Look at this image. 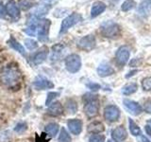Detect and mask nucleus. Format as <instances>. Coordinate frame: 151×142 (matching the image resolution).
<instances>
[{"label": "nucleus", "instance_id": "obj_1", "mask_svg": "<svg viewBox=\"0 0 151 142\" xmlns=\"http://www.w3.org/2000/svg\"><path fill=\"white\" fill-rule=\"evenodd\" d=\"M0 83L8 88H16L21 83V72L17 66L9 64L0 70Z\"/></svg>", "mask_w": 151, "mask_h": 142}, {"label": "nucleus", "instance_id": "obj_2", "mask_svg": "<svg viewBox=\"0 0 151 142\" xmlns=\"http://www.w3.org/2000/svg\"><path fill=\"white\" fill-rule=\"evenodd\" d=\"M85 105H84V112L88 117H94L97 116L99 111V101L97 96L93 95H85L84 97Z\"/></svg>", "mask_w": 151, "mask_h": 142}, {"label": "nucleus", "instance_id": "obj_3", "mask_svg": "<svg viewBox=\"0 0 151 142\" xmlns=\"http://www.w3.org/2000/svg\"><path fill=\"white\" fill-rule=\"evenodd\" d=\"M100 32L106 38H116L120 35L121 28L116 22L108 20L100 26Z\"/></svg>", "mask_w": 151, "mask_h": 142}, {"label": "nucleus", "instance_id": "obj_4", "mask_svg": "<svg viewBox=\"0 0 151 142\" xmlns=\"http://www.w3.org/2000/svg\"><path fill=\"white\" fill-rule=\"evenodd\" d=\"M82 21V16L81 14H79L78 12L71 13L70 15L67 17H65L63 21H61L60 25V34L67 32L71 28L77 25L78 23Z\"/></svg>", "mask_w": 151, "mask_h": 142}, {"label": "nucleus", "instance_id": "obj_5", "mask_svg": "<svg viewBox=\"0 0 151 142\" xmlns=\"http://www.w3.org/2000/svg\"><path fill=\"white\" fill-rule=\"evenodd\" d=\"M65 68L70 73H77L81 68V58L78 54H70L64 59Z\"/></svg>", "mask_w": 151, "mask_h": 142}, {"label": "nucleus", "instance_id": "obj_6", "mask_svg": "<svg viewBox=\"0 0 151 142\" xmlns=\"http://www.w3.org/2000/svg\"><path fill=\"white\" fill-rule=\"evenodd\" d=\"M51 26V22L48 19H42L41 21H38V39L39 41L45 43L48 41V32Z\"/></svg>", "mask_w": 151, "mask_h": 142}, {"label": "nucleus", "instance_id": "obj_7", "mask_svg": "<svg viewBox=\"0 0 151 142\" xmlns=\"http://www.w3.org/2000/svg\"><path fill=\"white\" fill-rule=\"evenodd\" d=\"M96 37L93 34H88L86 36L80 38L78 42V46L79 49L86 51L93 49L96 47Z\"/></svg>", "mask_w": 151, "mask_h": 142}, {"label": "nucleus", "instance_id": "obj_8", "mask_svg": "<svg viewBox=\"0 0 151 142\" xmlns=\"http://www.w3.org/2000/svg\"><path fill=\"white\" fill-rule=\"evenodd\" d=\"M104 117L109 122H114L120 117V110L115 105H108L104 109Z\"/></svg>", "mask_w": 151, "mask_h": 142}, {"label": "nucleus", "instance_id": "obj_9", "mask_svg": "<svg viewBox=\"0 0 151 142\" xmlns=\"http://www.w3.org/2000/svg\"><path fill=\"white\" fill-rule=\"evenodd\" d=\"M129 56H130V49H129V46H123L117 49L115 54V59L120 65H124L127 63V61L129 59Z\"/></svg>", "mask_w": 151, "mask_h": 142}, {"label": "nucleus", "instance_id": "obj_10", "mask_svg": "<svg viewBox=\"0 0 151 142\" xmlns=\"http://www.w3.org/2000/svg\"><path fill=\"white\" fill-rule=\"evenodd\" d=\"M33 87L36 90H46L54 88V83L42 76H38L33 82Z\"/></svg>", "mask_w": 151, "mask_h": 142}, {"label": "nucleus", "instance_id": "obj_11", "mask_svg": "<svg viewBox=\"0 0 151 142\" xmlns=\"http://www.w3.org/2000/svg\"><path fill=\"white\" fill-rule=\"evenodd\" d=\"M63 112H64V107L60 101L51 102L46 110L47 115L50 117H60L63 115Z\"/></svg>", "mask_w": 151, "mask_h": 142}, {"label": "nucleus", "instance_id": "obj_12", "mask_svg": "<svg viewBox=\"0 0 151 142\" xmlns=\"http://www.w3.org/2000/svg\"><path fill=\"white\" fill-rule=\"evenodd\" d=\"M123 103H124V106L127 108V110L133 116H138L143 112V108L140 104L136 101H131V99H124Z\"/></svg>", "mask_w": 151, "mask_h": 142}, {"label": "nucleus", "instance_id": "obj_13", "mask_svg": "<svg viewBox=\"0 0 151 142\" xmlns=\"http://www.w3.org/2000/svg\"><path fill=\"white\" fill-rule=\"evenodd\" d=\"M67 126L70 132L75 135H78L82 132V121L78 118H72L67 121Z\"/></svg>", "mask_w": 151, "mask_h": 142}, {"label": "nucleus", "instance_id": "obj_14", "mask_svg": "<svg viewBox=\"0 0 151 142\" xmlns=\"http://www.w3.org/2000/svg\"><path fill=\"white\" fill-rule=\"evenodd\" d=\"M47 56H48V49L46 47H44V49H41L38 52L32 56L31 61L32 64L34 65H39L41 64H42L47 59Z\"/></svg>", "mask_w": 151, "mask_h": 142}, {"label": "nucleus", "instance_id": "obj_15", "mask_svg": "<svg viewBox=\"0 0 151 142\" xmlns=\"http://www.w3.org/2000/svg\"><path fill=\"white\" fill-rule=\"evenodd\" d=\"M5 9H6V12L11 17L18 18L20 16V9H19L18 5L15 3V1H13V0L9 1L6 4V6H5Z\"/></svg>", "mask_w": 151, "mask_h": 142}, {"label": "nucleus", "instance_id": "obj_16", "mask_svg": "<svg viewBox=\"0 0 151 142\" xmlns=\"http://www.w3.org/2000/svg\"><path fill=\"white\" fill-rule=\"evenodd\" d=\"M96 71H97L98 76L101 78L108 77V76H111L114 73V69H113V67L111 64H109L107 63H102L99 64Z\"/></svg>", "mask_w": 151, "mask_h": 142}, {"label": "nucleus", "instance_id": "obj_17", "mask_svg": "<svg viewBox=\"0 0 151 142\" xmlns=\"http://www.w3.org/2000/svg\"><path fill=\"white\" fill-rule=\"evenodd\" d=\"M127 132L123 126H118L111 132L112 139L116 142L124 141L127 138Z\"/></svg>", "mask_w": 151, "mask_h": 142}, {"label": "nucleus", "instance_id": "obj_18", "mask_svg": "<svg viewBox=\"0 0 151 142\" xmlns=\"http://www.w3.org/2000/svg\"><path fill=\"white\" fill-rule=\"evenodd\" d=\"M151 12V0H144L137 8V13L141 17H146Z\"/></svg>", "mask_w": 151, "mask_h": 142}, {"label": "nucleus", "instance_id": "obj_19", "mask_svg": "<svg viewBox=\"0 0 151 142\" xmlns=\"http://www.w3.org/2000/svg\"><path fill=\"white\" fill-rule=\"evenodd\" d=\"M65 49V46L61 44H57L52 46L51 49V54H50V60L52 62L58 61L60 59L61 55L63 54V51Z\"/></svg>", "mask_w": 151, "mask_h": 142}, {"label": "nucleus", "instance_id": "obj_20", "mask_svg": "<svg viewBox=\"0 0 151 142\" xmlns=\"http://www.w3.org/2000/svg\"><path fill=\"white\" fill-rule=\"evenodd\" d=\"M106 9V4L102 1H96L93 2L92 5L91 9V17L94 18L97 17L98 15H100L102 12H105Z\"/></svg>", "mask_w": 151, "mask_h": 142}, {"label": "nucleus", "instance_id": "obj_21", "mask_svg": "<svg viewBox=\"0 0 151 142\" xmlns=\"http://www.w3.org/2000/svg\"><path fill=\"white\" fill-rule=\"evenodd\" d=\"M104 130H105V127H104V124L100 121H93L87 127L88 133L93 135L100 134V133L104 132Z\"/></svg>", "mask_w": 151, "mask_h": 142}, {"label": "nucleus", "instance_id": "obj_22", "mask_svg": "<svg viewBox=\"0 0 151 142\" xmlns=\"http://www.w3.org/2000/svg\"><path fill=\"white\" fill-rule=\"evenodd\" d=\"M8 44H9V46H11L12 49L16 50L21 55H23V56L26 55V50H25V49H24V46L19 42H17L16 39L14 37L12 36L11 38H9V41H8Z\"/></svg>", "mask_w": 151, "mask_h": 142}, {"label": "nucleus", "instance_id": "obj_23", "mask_svg": "<svg viewBox=\"0 0 151 142\" xmlns=\"http://www.w3.org/2000/svg\"><path fill=\"white\" fill-rule=\"evenodd\" d=\"M59 130H60V126L58 123H56V122L48 123V124L45 127V134L48 135L50 137H55L57 135H58Z\"/></svg>", "mask_w": 151, "mask_h": 142}, {"label": "nucleus", "instance_id": "obj_24", "mask_svg": "<svg viewBox=\"0 0 151 142\" xmlns=\"http://www.w3.org/2000/svg\"><path fill=\"white\" fill-rule=\"evenodd\" d=\"M65 111L68 114L74 115L78 112V103L73 99H68L65 101Z\"/></svg>", "mask_w": 151, "mask_h": 142}, {"label": "nucleus", "instance_id": "obj_25", "mask_svg": "<svg viewBox=\"0 0 151 142\" xmlns=\"http://www.w3.org/2000/svg\"><path fill=\"white\" fill-rule=\"evenodd\" d=\"M51 6L49 4H44V5H41L37 8L36 12H35V15L37 17H42V15H45V14L48 13L49 9H50Z\"/></svg>", "mask_w": 151, "mask_h": 142}, {"label": "nucleus", "instance_id": "obj_26", "mask_svg": "<svg viewBox=\"0 0 151 142\" xmlns=\"http://www.w3.org/2000/svg\"><path fill=\"white\" fill-rule=\"evenodd\" d=\"M129 131L131 133V135H134V136H139L141 135L140 127L137 125L136 123L131 120V118H129Z\"/></svg>", "mask_w": 151, "mask_h": 142}, {"label": "nucleus", "instance_id": "obj_27", "mask_svg": "<svg viewBox=\"0 0 151 142\" xmlns=\"http://www.w3.org/2000/svg\"><path fill=\"white\" fill-rule=\"evenodd\" d=\"M136 91H137V84L136 83L127 84L126 86H124L122 89V93L124 95H126V96H129V95L133 94Z\"/></svg>", "mask_w": 151, "mask_h": 142}, {"label": "nucleus", "instance_id": "obj_28", "mask_svg": "<svg viewBox=\"0 0 151 142\" xmlns=\"http://www.w3.org/2000/svg\"><path fill=\"white\" fill-rule=\"evenodd\" d=\"M136 6L135 0H125L121 5V11L122 12H129Z\"/></svg>", "mask_w": 151, "mask_h": 142}, {"label": "nucleus", "instance_id": "obj_29", "mask_svg": "<svg viewBox=\"0 0 151 142\" xmlns=\"http://www.w3.org/2000/svg\"><path fill=\"white\" fill-rule=\"evenodd\" d=\"M37 24H38V21L30 24L29 26L24 30V32H25L26 34H27L28 36H35L36 33H37V30H38Z\"/></svg>", "mask_w": 151, "mask_h": 142}, {"label": "nucleus", "instance_id": "obj_30", "mask_svg": "<svg viewBox=\"0 0 151 142\" xmlns=\"http://www.w3.org/2000/svg\"><path fill=\"white\" fill-rule=\"evenodd\" d=\"M71 141H72V138H71L69 133L65 130V128H61L59 135V142H71Z\"/></svg>", "mask_w": 151, "mask_h": 142}, {"label": "nucleus", "instance_id": "obj_31", "mask_svg": "<svg viewBox=\"0 0 151 142\" xmlns=\"http://www.w3.org/2000/svg\"><path fill=\"white\" fill-rule=\"evenodd\" d=\"M35 5V2L33 1V0H21V1H19V6H20L21 9H29L30 8H32L33 6Z\"/></svg>", "mask_w": 151, "mask_h": 142}, {"label": "nucleus", "instance_id": "obj_32", "mask_svg": "<svg viewBox=\"0 0 151 142\" xmlns=\"http://www.w3.org/2000/svg\"><path fill=\"white\" fill-rule=\"evenodd\" d=\"M27 130V124L25 121H21L16 124V126L14 127V131L16 133H19V134H22V133L26 132Z\"/></svg>", "mask_w": 151, "mask_h": 142}, {"label": "nucleus", "instance_id": "obj_33", "mask_svg": "<svg viewBox=\"0 0 151 142\" xmlns=\"http://www.w3.org/2000/svg\"><path fill=\"white\" fill-rule=\"evenodd\" d=\"M25 46L27 49L34 50L35 49L38 47V43L33 39H26L25 40Z\"/></svg>", "mask_w": 151, "mask_h": 142}, {"label": "nucleus", "instance_id": "obj_34", "mask_svg": "<svg viewBox=\"0 0 151 142\" xmlns=\"http://www.w3.org/2000/svg\"><path fill=\"white\" fill-rule=\"evenodd\" d=\"M142 87L145 91H151V77H146L142 80Z\"/></svg>", "mask_w": 151, "mask_h": 142}, {"label": "nucleus", "instance_id": "obj_35", "mask_svg": "<svg viewBox=\"0 0 151 142\" xmlns=\"http://www.w3.org/2000/svg\"><path fill=\"white\" fill-rule=\"evenodd\" d=\"M60 96V93L59 92H49L47 94V98H46V101H45V104L47 106L53 101V99H55L57 97Z\"/></svg>", "mask_w": 151, "mask_h": 142}, {"label": "nucleus", "instance_id": "obj_36", "mask_svg": "<svg viewBox=\"0 0 151 142\" xmlns=\"http://www.w3.org/2000/svg\"><path fill=\"white\" fill-rule=\"evenodd\" d=\"M105 141V136L102 135H93L90 137L89 142H104Z\"/></svg>", "mask_w": 151, "mask_h": 142}, {"label": "nucleus", "instance_id": "obj_37", "mask_svg": "<svg viewBox=\"0 0 151 142\" xmlns=\"http://www.w3.org/2000/svg\"><path fill=\"white\" fill-rule=\"evenodd\" d=\"M87 87L90 90H92V91H97V90H99V89L101 88L100 84L96 83H87Z\"/></svg>", "mask_w": 151, "mask_h": 142}, {"label": "nucleus", "instance_id": "obj_38", "mask_svg": "<svg viewBox=\"0 0 151 142\" xmlns=\"http://www.w3.org/2000/svg\"><path fill=\"white\" fill-rule=\"evenodd\" d=\"M144 110H145L146 113L151 114V101H146V102L145 103V105H144Z\"/></svg>", "mask_w": 151, "mask_h": 142}, {"label": "nucleus", "instance_id": "obj_39", "mask_svg": "<svg viewBox=\"0 0 151 142\" xmlns=\"http://www.w3.org/2000/svg\"><path fill=\"white\" fill-rule=\"evenodd\" d=\"M6 11H5V7L4 5L0 2V18H4L5 16H6Z\"/></svg>", "mask_w": 151, "mask_h": 142}, {"label": "nucleus", "instance_id": "obj_40", "mask_svg": "<svg viewBox=\"0 0 151 142\" xmlns=\"http://www.w3.org/2000/svg\"><path fill=\"white\" fill-rule=\"evenodd\" d=\"M145 129L146 134H147L148 135H151V127H150L149 125H146Z\"/></svg>", "mask_w": 151, "mask_h": 142}, {"label": "nucleus", "instance_id": "obj_41", "mask_svg": "<svg viewBox=\"0 0 151 142\" xmlns=\"http://www.w3.org/2000/svg\"><path fill=\"white\" fill-rule=\"evenodd\" d=\"M139 142H150L147 138H146L145 136H144V135H142L140 138H139V140H138Z\"/></svg>", "mask_w": 151, "mask_h": 142}, {"label": "nucleus", "instance_id": "obj_42", "mask_svg": "<svg viewBox=\"0 0 151 142\" xmlns=\"http://www.w3.org/2000/svg\"><path fill=\"white\" fill-rule=\"evenodd\" d=\"M44 1H45V2H47V3H48V4L50 5V2H52L53 0H44Z\"/></svg>", "mask_w": 151, "mask_h": 142}, {"label": "nucleus", "instance_id": "obj_43", "mask_svg": "<svg viewBox=\"0 0 151 142\" xmlns=\"http://www.w3.org/2000/svg\"><path fill=\"white\" fill-rule=\"evenodd\" d=\"M147 124L151 127V118H150V120H147Z\"/></svg>", "mask_w": 151, "mask_h": 142}, {"label": "nucleus", "instance_id": "obj_44", "mask_svg": "<svg viewBox=\"0 0 151 142\" xmlns=\"http://www.w3.org/2000/svg\"><path fill=\"white\" fill-rule=\"evenodd\" d=\"M113 2H117V1H119V0H112Z\"/></svg>", "mask_w": 151, "mask_h": 142}, {"label": "nucleus", "instance_id": "obj_45", "mask_svg": "<svg viewBox=\"0 0 151 142\" xmlns=\"http://www.w3.org/2000/svg\"><path fill=\"white\" fill-rule=\"evenodd\" d=\"M107 142H113V141H111V140H108Z\"/></svg>", "mask_w": 151, "mask_h": 142}]
</instances>
